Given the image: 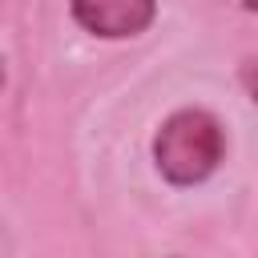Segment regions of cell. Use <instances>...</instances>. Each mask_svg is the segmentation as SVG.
<instances>
[{"label":"cell","instance_id":"cell-1","mask_svg":"<svg viewBox=\"0 0 258 258\" xmlns=\"http://www.w3.org/2000/svg\"><path fill=\"white\" fill-rule=\"evenodd\" d=\"M226 149H230L226 125L206 105H181V109L165 113L153 129V141H149L153 169L169 189L206 185L222 169Z\"/></svg>","mask_w":258,"mask_h":258},{"label":"cell","instance_id":"cell-2","mask_svg":"<svg viewBox=\"0 0 258 258\" xmlns=\"http://www.w3.org/2000/svg\"><path fill=\"white\" fill-rule=\"evenodd\" d=\"M69 16L97 40H133L153 28L157 0H69Z\"/></svg>","mask_w":258,"mask_h":258},{"label":"cell","instance_id":"cell-4","mask_svg":"<svg viewBox=\"0 0 258 258\" xmlns=\"http://www.w3.org/2000/svg\"><path fill=\"white\" fill-rule=\"evenodd\" d=\"M169 258H177V254H169Z\"/></svg>","mask_w":258,"mask_h":258},{"label":"cell","instance_id":"cell-3","mask_svg":"<svg viewBox=\"0 0 258 258\" xmlns=\"http://www.w3.org/2000/svg\"><path fill=\"white\" fill-rule=\"evenodd\" d=\"M238 81H242V89H246V97H250V105L258 109V56H250L242 69H238Z\"/></svg>","mask_w":258,"mask_h":258}]
</instances>
